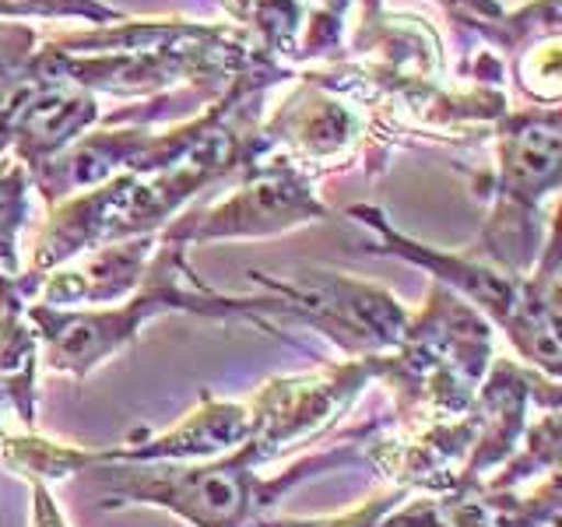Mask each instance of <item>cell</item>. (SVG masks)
Segmentation results:
<instances>
[{"label": "cell", "mask_w": 562, "mask_h": 527, "mask_svg": "<svg viewBox=\"0 0 562 527\" xmlns=\"http://www.w3.org/2000/svg\"><path fill=\"white\" fill-rule=\"evenodd\" d=\"M260 464H268V457L257 450V444L243 439L236 450L211 457V461L88 464L78 474H88L105 509L155 506L190 527H250L260 520L263 509H271L299 482L334 468L366 464V447L359 439H345L341 447L313 453L281 474H271V479L257 474Z\"/></svg>", "instance_id": "cell-1"}, {"label": "cell", "mask_w": 562, "mask_h": 527, "mask_svg": "<svg viewBox=\"0 0 562 527\" xmlns=\"http://www.w3.org/2000/svg\"><path fill=\"white\" fill-rule=\"evenodd\" d=\"M162 313H198V316H246V321L271 330V316H281V303L274 295H225L193 274L187 264V246L155 243L148 271L140 285L123 295L116 306H25V316L35 330V341L43 345V359L53 373L88 377L105 359H113L120 348H127L137 330L151 316Z\"/></svg>", "instance_id": "cell-2"}, {"label": "cell", "mask_w": 562, "mask_h": 527, "mask_svg": "<svg viewBox=\"0 0 562 527\" xmlns=\"http://www.w3.org/2000/svg\"><path fill=\"white\" fill-rule=\"evenodd\" d=\"M488 362V321L432 281L426 306L408 316L401 345L380 356L376 380L391 383L397 415L418 429L464 418L479 397Z\"/></svg>", "instance_id": "cell-3"}, {"label": "cell", "mask_w": 562, "mask_h": 527, "mask_svg": "<svg viewBox=\"0 0 562 527\" xmlns=\"http://www.w3.org/2000/svg\"><path fill=\"white\" fill-rule=\"evenodd\" d=\"M496 123V169L482 172L474 183L492 201V211L471 254L524 278L541 257V201L559 190V110H506Z\"/></svg>", "instance_id": "cell-4"}, {"label": "cell", "mask_w": 562, "mask_h": 527, "mask_svg": "<svg viewBox=\"0 0 562 527\" xmlns=\"http://www.w3.org/2000/svg\"><path fill=\"white\" fill-rule=\"evenodd\" d=\"M281 303V321L310 327L334 341L345 359H376L394 351L408 327V306L394 292L338 271L303 268L285 278L268 271H246Z\"/></svg>", "instance_id": "cell-5"}, {"label": "cell", "mask_w": 562, "mask_h": 527, "mask_svg": "<svg viewBox=\"0 0 562 527\" xmlns=\"http://www.w3.org/2000/svg\"><path fill=\"white\" fill-rule=\"evenodd\" d=\"M243 183L204 211H193L187 218H176L162 228L166 243H180L190 250V243L211 239H254L289 233L295 225L324 222L330 208L316 193V176L292 162L285 152L268 148L243 169Z\"/></svg>", "instance_id": "cell-6"}, {"label": "cell", "mask_w": 562, "mask_h": 527, "mask_svg": "<svg viewBox=\"0 0 562 527\" xmlns=\"http://www.w3.org/2000/svg\"><path fill=\"white\" fill-rule=\"evenodd\" d=\"M376 377L380 356L321 362L313 369H303V373L274 377L246 404V412H250L246 439L257 444V450L268 461H274L278 453L321 436L362 394V386L373 383Z\"/></svg>", "instance_id": "cell-7"}, {"label": "cell", "mask_w": 562, "mask_h": 527, "mask_svg": "<svg viewBox=\"0 0 562 527\" xmlns=\"http://www.w3.org/2000/svg\"><path fill=\"white\" fill-rule=\"evenodd\" d=\"M155 236H137L88 250V257L75 268H57V274H46L40 285L43 306H113L123 295H131L148 271V260L155 254Z\"/></svg>", "instance_id": "cell-8"}, {"label": "cell", "mask_w": 562, "mask_h": 527, "mask_svg": "<svg viewBox=\"0 0 562 527\" xmlns=\"http://www.w3.org/2000/svg\"><path fill=\"white\" fill-rule=\"evenodd\" d=\"M380 0H369V8H376ZM447 8V14H453L457 22H464L471 29H479L485 40L496 43H509L520 46L524 40H538V29L544 35H555V22H559V8L555 0H541V4H527L520 14H506L496 0H439Z\"/></svg>", "instance_id": "cell-9"}, {"label": "cell", "mask_w": 562, "mask_h": 527, "mask_svg": "<svg viewBox=\"0 0 562 527\" xmlns=\"http://www.w3.org/2000/svg\"><path fill=\"white\" fill-rule=\"evenodd\" d=\"M250 527H447L436 500H412L408 489L369 500L338 517L316 520H254Z\"/></svg>", "instance_id": "cell-10"}, {"label": "cell", "mask_w": 562, "mask_h": 527, "mask_svg": "<svg viewBox=\"0 0 562 527\" xmlns=\"http://www.w3.org/2000/svg\"><path fill=\"white\" fill-rule=\"evenodd\" d=\"M29 169L18 158H8L0 169V299H22L18 295V278H22L18 236H22L29 218Z\"/></svg>", "instance_id": "cell-11"}, {"label": "cell", "mask_w": 562, "mask_h": 527, "mask_svg": "<svg viewBox=\"0 0 562 527\" xmlns=\"http://www.w3.org/2000/svg\"><path fill=\"white\" fill-rule=\"evenodd\" d=\"M0 18H81L92 25H116L123 14L99 0H0Z\"/></svg>", "instance_id": "cell-12"}, {"label": "cell", "mask_w": 562, "mask_h": 527, "mask_svg": "<svg viewBox=\"0 0 562 527\" xmlns=\"http://www.w3.org/2000/svg\"><path fill=\"white\" fill-rule=\"evenodd\" d=\"M35 489V500H32V527H67L60 506L53 503L49 496V485L46 482H32Z\"/></svg>", "instance_id": "cell-13"}]
</instances>
